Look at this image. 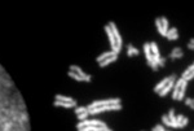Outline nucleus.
<instances>
[{
  "label": "nucleus",
  "mask_w": 194,
  "mask_h": 131,
  "mask_svg": "<svg viewBox=\"0 0 194 131\" xmlns=\"http://www.w3.org/2000/svg\"><path fill=\"white\" fill-rule=\"evenodd\" d=\"M0 131H31L23 96L0 64Z\"/></svg>",
  "instance_id": "nucleus-1"
},
{
  "label": "nucleus",
  "mask_w": 194,
  "mask_h": 131,
  "mask_svg": "<svg viewBox=\"0 0 194 131\" xmlns=\"http://www.w3.org/2000/svg\"><path fill=\"white\" fill-rule=\"evenodd\" d=\"M109 26H110V29H111L113 34H114V37H115V42H116V48H115L114 53H115V55H118L119 52H120L122 43H123V42H122V37H120V34H119V31H118V29H116V26H115L114 22H109Z\"/></svg>",
  "instance_id": "nucleus-2"
},
{
  "label": "nucleus",
  "mask_w": 194,
  "mask_h": 131,
  "mask_svg": "<svg viewBox=\"0 0 194 131\" xmlns=\"http://www.w3.org/2000/svg\"><path fill=\"white\" fill-rule=\"evenodd\" d=\"M176 77H177L176 74H172V75L170 77V82H168L167 86H166V87L159 92V96H160V97H164L166 95L170 92V90H172V88H173V86H175V79H176Z\"/></svg>",
  "instance_id": "nucleus-3"
},
{
  "label": "nucleus",
  "mask_w": 194,
  "mask_h": 131,
  "mask_svg": "<svg viewBox=\"0 0 194 131\" xmlns=\"http://www.w3.org/2000/svg\"><path fill=\"white\" fill-rule=\"evenodd\" d=\"M87 126H102V127H107L102 121H96V119H92V121L80 122V123L78 125V130H79V129H83V127H87Z\"/></svg>",
  "instance_id": "nucleus-4"
},
{
  "label": "nucleus",
  "mask_w": 194,
  "mask_h": 131,
  "mask_svg": "<svg viewBox=\"0 0 194 131\" xmlns=\"http://www.w3.org/2000/svg\"><path fill=\"white\" fill-rule=\"evenodd\" d=\"M105 31H106L107 37H109V40H110V44H111L113 51H115V48H116L115 37H114V34H113V31H111V29H110V26H109V25H106V26H105Z\"/></svg>",
  "instance_id": "nucleus-5"
},
{
  "label": "nucleus",
  "mask_w": 194,
  "mask_h": 131,
  "mask_svg": "<svg viewBox=\"0 0 194 131\" xmlns=\"http://www.w3.org/2000/svg\"><path fill=\"white\" fill-rule=\"evenodd\" d=\"M184 83V78H180L173 86V92H172V99L173 100H177V96H179V92H180V88H181V84Z\"/></svg>",
  "instance_id": "nucleus-6"
},
{
  "label": "nucleus",
  "mask_w": 194,
  "mask_h": 131,
  "mask_svg": "<svg viewBox=\"0 0 194 131\" xmlns=\"http://www.w3.org/2000/svg\"><path fill=\"white\" fill-rule=\"evenodd\" d=\"M70 69H71V70H74V71H76V74L80 75V77L83 78V80H85V82H91V78H92V77H91V75L84 74V73L82 71V69H80V68H78V66H74V65H73V66H70Z\"/></svg>",
  "instance_id": "nucleus-7"
},
{
  "label": "nucleus",
  "mask_w": 194,
  "mask_h": 131,
  "mask_svg": "<svg viewBox=\"0 0 194 131\" xmlns=\"http://www.w3.org/2000/svg\"><path fill=\"white\" fill-rule=\"evenodd\" d=\"M168 82H170V77L164 78V79H163L162 82H159V83H158V84H157V86H155V87H154V92L159 94L160 91H162L163 88H164L166 86H167V83H168Z\"/></svg>",
  "instance_id": "nucleus-8"
},
{
  "label": "nucleus",
  "mask_w": 194,
  "mask_h": 131,
  "mask_svg": "<svg viewBox=\"0 0 194 131\" xmlns=\"http://www.w3.org/2000/svg\"><path fill=\"white\" fill-rule=\"evenodd\" d=\"M113 56H115L114 51H110V52H105V53L100 55V56L97 57L96 60H97V62H98V64H101L102 61H105V60H106V58H109V57H113ZM116 56H118V55H116Z\"/></svg>",
  "instance_id": "nucleus-9"
},
{
  "label": "nucleus",
  "mask_w": 194,
  "mask_h": 131,
  "mask_svg": "<svg viewBox=\"0 0 194 131\" xmlns=\"http://www.w3.org/2000/svg\"><path fill=\"white\" fill-rule=\"evenodd\" d=\"M162 122L166 125V126H168V127H179V126H180L177 122H171L170 118H168L166 114H164V116H162Z\"/></svg>",
  "instance_id": "nucleus-10"
},
{
  "label": "nucleus",
  "mask_w": 194,
  "mask_h": 131,
  "mask_svg": "<svg viewBox=\"0 0 194 131\" xmlns=\"http://www.w3.org/2000/svg\"><path fill=\"white\" fill-rule=\"evenodd\" d=\"M107 127H102V126H87L83 127V129H79V131H105Z\"/></svg>",
  "instance_id": "nucleus-11"
},
{
  "label": "nucleus",
  "mask_w": 194,
  "mask_h": 131,
  "mask_svg": "<svg viewBox=\"0 0 194 131\" xmlns=\"http://www.w3.org/2000/svg\"><path fill=\"white\" fill-rule=\"evenodd\" d=\"M186 84L188 82L184 79V83L181 84V88H180V92H179V96H177V100H182L185 96V91H186Z\"/></svg>",
  "instance_id": "nucleus-12"
},
{
  "label": "nucleus",
  "mask_w": 194,
  "mask_h": 131,
  "mask_svg": "<svg viewBox=\"0 0 194 131\" xmlns=\"http://www.w3.org/2000/svg\"><path fill=\"white\" fill-rule=\"evenodd\" d=\"M128 52H127V55H128V57H131V56H133V55H140V51H138L137 48H135L133 46H132L131 43L128 44Z\"/></svg>",
  "instance_id": "nucleus-13"
},
{
  "label": "nucleus",
  "mask_w": 194,
  "mask_h": 131,
  "mask_svg": "<svg viewBox=\"0 0 194 131\" xmlns=\"http://www.w3.org/2000/svg\"><path fill=\"white\" fill-rule=\"evenodd\" d=\"M118 60V56H113V57H109V58H106V60L105 61H102L101 64H100V66H101V68H105V66H107L109 65V64H111V62H114V61H116Z\"/></svg>",
  "instance_id": "nucleus-14"
},
{
  "label": "nucleus",
  "mask_w": 194,
  "mask_h": 131,
  "mask_svg": "<svg viewBox=\"0 0 194 131\" xmlns=\"http://www.w3.org/2000/svg\"><path fill=\"white\" fill-rule=\"evenodd\" d=\"M54 105L56 107H65V108H73L75 105V103H63V101H54Z\"/></svg>",
  "instance_id": "nucleus-15"
},
{
  "label": "nucleus",
  "mask_w": 194,
  "mask_h": 131,
  "mask_svg": "<svg viewBox=\"0 0 194 131\" xmlns=\"http://www.w3.org/2000/svg\"><path fill=\"white\" fill-rule=\"evenodd\" d=\"M160 22H162L163 33H164V37H166V35H167V31H168V19L166 17H162V18H160Z\"/></svg>",
  "instance_id": "nucleus-16"
},
{
  "label": "nucleus",
  "mask_w": 194,
  "mask_h": 131,
  "mask_svg": "<svg viewBox=\"0 0 194 131\" xmlns=\"http://www.w3.org/2000/svg\"><path fill=\"white\" fill-rule=\"evenodd\" d=\"M56 100H58V101H63V103H75V100L71 99V97H65V96H61V95H57Z\"/></svg>",
  "instance_id": "nucleus-17"
},
{
  "label": "nucleus",
  "mask_w": 194,
  "mask_h": 131,
  "mask_svg": "<svg viewBox=\"0 0 194 131\" xmlns=\"http://www.w3.org/2000/svg\"><path fill=\"white\" fill-rule=\"evenodd\" d=\"M155 25H157V30L160 35L164 37V33H163V27H162V22H160V18H155Z\"/></svg>",
  "instance_id": "nucleus-18"
},
{
  "label": "nucleus",
  "mask_w": 194,
  "mask_h": 131,
  "mask_svg": "<svg viewBox=\"0 0 194 131\" xmlns=\"http://www.w3.org/2000/svg\"><path fill=\"white\" fill-rule=\"evenodd\" d=\"M150 49H151V52L154 53V56H159V49H158V46H157L155 42H151V43H150Z\"/></svg>",
  "instance_id": "nucleus-19"
},
{
  "label": "nucleus",
  "mask_w": 194,
  "mask_h": 131,
  "mask_svg": "<svg viewBox=\"0 0 194 131\" xmlns=\"http://www.w3.org/2000/svg\"><path fill=\"white\" fill-rule=\"evenodd\" d=\"M193 71H194V62H193V65H190V66H189V68H188V69H186V70H185V71H184V73H182V75H181V78H186V77H188V75H189L190 73H193Z\"/></svg>",
  "instance_id": "nucleus-20"
},
{
  "label": "nucleus",
  "mask_w": 194,
  "mask_h": 131,
  "mask_svg": "<svg viewBox=\"0 0 194 131\" xmlns=\"http://www.w3.org/2000/svg\"><path fill=\"white\" fill-rule=\"evenodd\" d=\"M181 57H184V52H179V53H170V57L168 58H171V60H175V58H181Z\"/></svg>",
  "instance_id": "nucleus-21"
},
{
  "label": "nucleus",
  "mask_w": 194,
  "mask_h": 131,
  "mask_svg": "<svg viewBox=\"0 0 194 131\" xmlns=\"http://www.w3.org/2000/svg\"><path fill=\"white\" fill-rule=\"evenodd\" d=\"M168 118H170L171 122H176V116H175V110L173 109H170V112H168Z\"/></svg>",
  "instance_id": "nucleus-22"
},
{
  "label": "nucleus",
  "mask_w": 194,
  "mask_h": 131,
  "mask_svg": "<svg viewBox=\"0 0 194 131\" xmlns=\"http://www.w3.org/2000/svg\"><path fill=\"white\" fill-rule=\"evenodd\" d=\"M69 77H71V78H74V79H76V80H83V78L80 77V75H78L76 73H74V71H69Z\"/></svg>",
  "instance_id": "nucleus-23"
},
{
  "label": "nucleus",
  "mask_w": 194,
  "mask_h": 131,
  "mask_svg": "<svg viewBox=\"0 0 194 131\" xmlns=\"http://www.w3.org/2000/svg\"><path fill=\"white\" fill-rule=\"evenodd\" d=\"M87 110H88V109H87L85 107H80V108H78V109H75V114H78V116H79V114L87 112Z\"/></svg>",
  "instance_id": "nucleus-24"
},
{
  "label": "nucleus",
  "mask_w": 194,
  "mask_h": 131,
  "mask_svg": "<svg viewBox=\"0 0 194 131\" xmlns=\"http://www.w3.org/2000/svg\"><path fill=\"white\" fill-rule=\"evenodd\" d=\"M177 33V29L176 27H172V29H170L167 31V35H166V38H168V37H171V35H173V34H176Z\"/></svg>",
  "instance_id": "nucleus-25"
},
{
  "label": "nucleus",
  "mask_w": 194,
  "mask_h": 131,
  "mask_svg": "<svg viewBox=\"0 0 194 131\" xmlns=\"http://www.w3.org/2000/svg\"><path fill=\"white\" fill-rule=\"evenodd\" d=\"M188 123H189V119H188L186 117H184V119H182V121H181V123H180V129H184V127L186 126Z\"/></svg>",
  "instance_id": "nucleus-26"
},
{
  "label": "nucleus",
  "mask_w": 194,
  "mask_h": 131,
  "mask_svg": "<svg viewBox=\"0 0 194 131\" xmlns=\"http://www.w3.org/2000/svg\"><path fill=\"white\" fill-rule=\"evenodd\" d=\"M151 131H166V130H164V127H163L162 125H157L155 127L151 129Z\"/></svg>",
  "instance_id": "nucleus-27"
},
{
  "label": "nucleus",
  "mask_w": 194,
  "mask_h": 131,
  "mask_svg": "<svg viewBox=\"0 0 194 131\" xmlns=\"http://www.w3.org/2000/svg\"><path fill=\"white\" fill-rule=\"evenodd\" d=\"M88 114H89V113H88V110H87V112H84V113L79 114V116H78V118H79V119H85V118L88 117Z\"/></svg>",
  "instance_id": "nucleus-28"
},
{
  "label": "nucleus",
  "mask_w": 194,
  "mask_h": 131,
  "mask_svg": "<svg viewBox=\"0 0 194 131\" xmlns=\"http://www.w3.org/2000/svg\"><path fill=\"white\" fill-rule=\"evenodd\" d=\"M184 117H185V116H182V114H179V116L176 117V122L180 125V123H181V121L184 119ZM179 127H180V126H179Z\"/></svg>",
  "instance_id": "nucleus-29"
},
{
  "label": "nucleus",
  "mask_w": 194,
  "mask_h": 131,
  "mask_svg": "<svg viewBox=\"0 0 194 131\" xmlns=\"http://www.w3.org/2000/svg\"><path fill=\"white\" fill-rule=\"evenodd\" d=\"M193 104V99H190V97H188V99H185V105H188V107H190V105Z\"/></svg>",
  "instance_id": "nucleus-30"
},
{
  "label": "nucleus",
  "mask_w": 194,
  "mask_h": 131,
  "mask_svg": "<svg viewBox=\"0 0 194 131\" xmlns=\"http://www.w3.org/2000/svg\"><path fill=\"white\" fill-rule=\"evenodd\" d=\"M177 38H179V34L176 33V34H173V35H171V37H168L167 39H168V40H176Z\"/></svg>",
  "instance_id": "nucleus-31"
},
{
  "label": "nucleus",
  "mask_w": 194,
  "mask_h": 131,
  "mask_svg": "<svg viewBox=\"0 0 194 131\" xmlns=\"http://www.w3.org/2000/svg\"><path fill=\"white\" fill-rule=\"evenodd\" d=\"M193 78H194V71H193V73H190L186 78H184V79L186 80V82H189V80H192V79H193Z\"/></svg>",
  "instance_id": "nucleus-32"
},
{
  "label": "nucleus",
  "mask_w": 194,
  "mask_h": 131,
  "mask_svg": "<svg viewBox=\"0 0 194 131\" xmlns=\"http://www.w3.org/2000/svg\"><path fill=\"white\" fill-rule=\"evenodd\" d=\"M179 52H181V48H180V47H175L171 53H179Z\"/></svg>",
  "instance_id": "nucleus-33"
},
{
  "label": "nucleus",
  "mask_w": 194,
  "mask_h": 131,
  "mask_svg": "<svg viewBox=\"0 0 194 131\" xmlns=\"http://www.w3.org/2000/svg\"><path fill=\"white\" fill-rule=\"evenodd\" d=\"M164 64H166V58H162V57H160L159 62H158V65H159V66H164Z\"/></svg>",
  "instance_id": "nucleus-34"
},
{
  "label": "nucleus",
  "mask_w": 194,
  "mask_h": 131,
  "mask_svg": "<svg viewBox=\"0 0 194 131\" xmlns=\"http://www.w3.org/2000/svg\"><path fill=\"white\" fill-rule=\"evenodd\" d=\"M188 48H189V49H194V44H192V43H188Z\"/></svg>",
  "instance_id": "nucleus-35"
},
{
  "label": "nucleus",
  "mask_w": 194,
  "mask_h": 131,
  "mask_svg": "<svg viewBox=\"0 0 194 131\" xmlns=\"http://www.w3.org/2000/svg\"><path fill=\"white\" fill-rule=\"evenodd\" d=\"M189 43H192V44H194V38H193V39H192V40H190V42H189Z\"/></svg>",
  "instance_id": "nucleus-36"
},
{
  "label": "nucleus",
  "mask_w": 194,
  "mask_h": 131,
  "mask_svg": "<svg viewBox=\"0 0 194 131\" xmlns=\"http://www.w3.org/2000/svg\"><path fill=\"white\" fill-rule=\"evenodd\" d=\"M190 108H192V109L194 110V104H192V105H190Z\"/></svg>",
  "instance_id": "nucleus-37"
},
{
  "label": "nucleus",
  "mask_w": 194,
  "mask_h": 131,
  "mask_svg": "<svg viewBox=\"0 0 194 131\" xmlns=\"http://www.w3.org/2000/svg\"><path fill=\"white\" fill-rule=\"evenodd\" d=\"M105 131H109V129H106V130H105Z\"/></svg>",
  "instance_id": "nucleus-38"
},
{
  "label": "nucleus",
  "mask_w": 194,
  "mask_h": 131,
  "mask_svg": "<svg viewBox=\"0 0 194 131\" xmlns=\"http://www.w3.org/2000/svg\"><path fill=\"white\" fill-rule=\"evenodd\" d=\"M193 104H194V99H193Z\"/></svg>",
  "instance_id": "nucleus-39"
},
{
  "label": "nucleus",
  "mask_w": 194,
  "mask_h": 131,
  "mask_svg": "<svg viewBox=\"0 0 194 131\" xmlns=\"http://www.w3.org/2000/svg\"><path fill=\"white\" fill-rule=\"evenodd\" d=\"M166 131H170V130H166Z\"/></svg>",
  "instance_id": "nucleus-40"
}]
</instances>
